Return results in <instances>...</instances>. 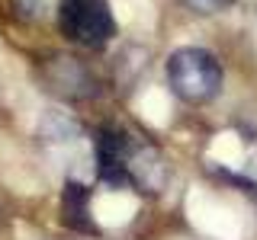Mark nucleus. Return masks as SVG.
<instances>
[{
    "mask_svg": "<svg viewBox=\"0 0 257 240\" xmlns=\"http://www.w3.org/2000/svg\"><path fill=\"white\" fill-rule=\"evenodd\" d=\"M61 212H64V224L74 230H87L93 234V218H90V186L68 180L61 196Z\"/></svg>",
    "mask_w": 257,
    "mask_h": 240,
    "instance_id": "obj_5",
    "label": "nucleus"
},
{
    "mask_svg": "<svg viewBox=\"0 0 257 240\" xmlns=\"http://www.w3.org/2000/svg\"><path fill=\"white\" fill-rule=\"evenodd\" d=\"M58 32L80 48H103L116 36V16L106 0H58Z\"/></svg>",
    "mask_w": 257,
    "mask_h": 240,
    "instance_id": "obj_3",
    "label": "nucleus"
},
{
    "mask_svg": "<svg viewBox=\"0 0 257 240\" xmlns=\"http://www.w3.org/2000/svg\"><path fill=\"white\" fill-rule=\"evenodd\" d=\"M225 70L212 52L199 45H183L167 58V86L187 106H206L222 93Z\"/></svg>",
    "mask_w": 257,
    "mask_h": 240,
    "instance_id": "obj_2",
    "label": "nucleus"
},
{
    "mask_svg": "<svg viewBox=\"0 0 257 240\" xmlns=\"http://www.w3.org/2000/svg\"><path fill=\"white\" fill-rule=\"evenodd\" d=\"M39 74H42V84L48 90L64 96V100H90V96H96V77L80 58L52 54L48 61L39 64Z\"/></svg>",
    "mask_w": 257,
    "mask_h": 240,
    "instance_id": "obj_4",
    "label": "nucleus"
},
{
    "mask_svg": "<svg viewBox=\"0 0 257 240\" xmlns=\"http://www.w3.org/2000/svg\"><path fill=\"white\" fill-rule=\"evenodd\" d=\"M93 157L100 180L112 189H135L142 196H164L171 182V164L155 141L122 125H103L93 138Z\"/></svg>",
    "mask_w": 257,
    "mask_h": 240,
    "instance_id": "obj_1",
    "label": "nucleus"
},
{
    "mask_svg": "<svg viewBox=\"0 0 257 240\" xmlns=\"http://www.w3.org/2000/svg\"><path fill=\"white\" fill-rule=\"evenodd\" d=\"M45 4L48 0H10V10L20 16V20H39L42 16V10H45Z\"/></svg>",
    "mask_w": 257,
    "mask_h": 240,
    "instance_id": "obj_7",
    "label": "nucleus"
},
{
    "mask_svg": "<svg viewBox=\"0 0 257 240\" xmlns=\"http://www.w3.org/2000/svg\"><path fill=\"white\" fill-rule=\"evenodd\" d=\"M187 10L193 13H199V16H215V13H225V10H231V4L235 0H180Z\"/></svg>",
    "mask_w": 257,
    "mask_h": 240,
    "instance_id": "obj_6",
    "label": "nucleus"
}]
</instances>
